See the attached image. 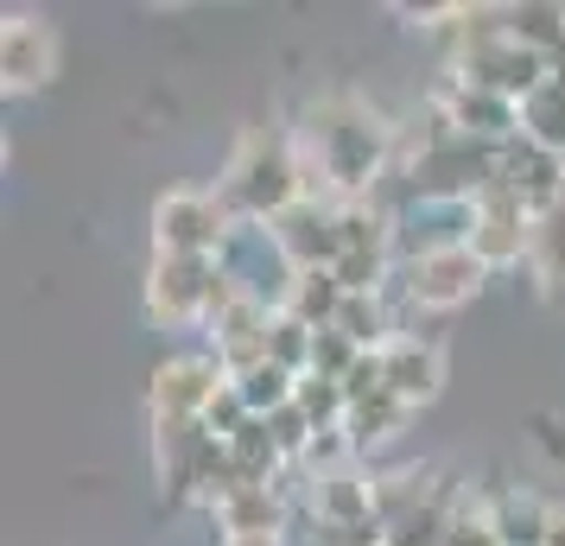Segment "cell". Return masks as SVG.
I'll return each mask as SVG.
<instances>
[{
    "mask_svg": "<svg viewBox=\"0 0 565 546\" xmlns=\"http://www.w3.org/2000/svg\"><path fill=\"white\" fill-rule=\"evenodd\" d=\"M57 71V32L45 20H7V39H0V77L7 89H45Z\"/></svg>",
    "mask_w": 565,
    "mask_h": 546,
    "instance_id": "6",
    "label": "cell"
},
{
    "mask_svg": "<svg viewBox=\"0 0 565 546\" xmlns=\"http://www.w3.org/2000/svg\"><path fill=\"white\" fill-rule=\"evenodd\" d=\"M230 388V368L216 356H172L153 375V414L159 419H204L210 400Z\"/></svg>",
    "mask_w": 565,
    "mask_h": 546,
    "instance_id": "5",
    "label": "cell"
},
{
    "mask_svg": "<svg viewBox=\"0 0 565 546\" xmlns=\"http://www.w3.org/2000/svg\"><path fill=\"white\" fill-rule=\"evenodd\" d=\"M534 274H540V292L553 306H565V204L534 223Z\"/></svg>",
    "mask_w": 565,
    "mask_h": 546,
    "instance_id": "11",
    "label": "cell"
},
{
    "mask_svg": "<svg viewBox=\"0 0 565 546\" xmlns=\"http://www.w3.org/2000/svg\"><path fill=\"white\" fill-rule=\"evenodd\" d=\"M382 382L387 394H401V400H433L438 382H445V363H438V350L433 343H419V338H394L382 350Z\"/></svg>",
    "mask_w": 565,
    "mask_h": 546,
    "instance_id": "7",
    "label": "cell"
},
{
    "mask_svg": "<svg viewBox=\"0 0 565 546\" xmlns=\"http://www.w3.org/2000/svg\"><path fill=\"white\" fill-rule=\"evenodd\" d=\"M553 515H559V508H546L540 495H521V490H502L489 502V527H495L502 546H546Z\"/></svg>",
    "mask_w": 565,
    "mask_h": 546,
    "instance_id": "8",
    "label": "cell"
},
{
    "mask_svg": "<svg viewBox=\"0 0 565 546\" xmlns=\"http://www.w3.org/2000/svg\"><path fill=\"white\" fill-rule=\"evenodd\" d=\"M216 515H223V527H230V540H242V534H280V502L267 495V483L230 490L223 502H216Z\"/></svg>",
    "mask_w": 565,
    "mask_h": 546,
    "instance_id": "10",
    "label": "cell"
},
{
    "mask_svg": "<svg viewBox=\"0 0 565 546\" xmlns=\"http://www.w3.org/2000/svg\"><path fill=\"white\" fill-rule=\"evenodd\" d=\"M230 546H280V534H242V540H230Z\"/></svg>",
    "mask_w": 565,
    "mask_h": 546,
    "instance_id": "14",
    "label": "cell"
},
{
    "mask_svg": "<svg viewBox=\"0 0 565 546\" xmlns=\"http://www.w3.org/2000/svg\"><path fill=\"white\" fill-rule=\"evenodd\" d=\"M311 147H318V172L324 179H337L343 191H362V184L375 179V165H382L387 128L375 108L337 96V103L311 108Z\"/></svg>",
    "mask_w": 565,
    "mask_h": 546,
    "instance_id": "1",
    "label": "cell"
},
{
    "mask_svg": "<svg viewBox=\"0 0 565 546\" xmlns=\"http://www.w3.org/2000/svg\"><path fill=\"white\" fill-rule=\"evenodd\" d=\"M343 280H337V267H311V274H292V292H286V312L299 318V324H324L331 331L337 324V312H343Z\"/></svg>",
    "mask_w": 565,
    "mask_h": 546,
    "instance_id": "9",
    "label": "cell"
},
{
    "mask_svg": "<svg viewBox=\"0 0 565 546\" xmlns=\"http://www.w3.org/2000/svg\"><path fill=\"white\" fill-rule=\"evenodd\" d=\"M337 331H343V338L356 343H375L387 331L382 324V299H375V292H350V299H343V312H337Z\"/></svg>",
    "mask_w": 565,
    "mask_h": 546,
    "instance_id": "13",
    "label": "cell"
},
{
    "mask_svg": "<svg viewBox=\"0 0 565 546\" xmlns=\"http://www.w3.org/2000/svg\"><path fill=\"white\" fill-rule=\"evenodd\" d=\"M401 419H407V400H401V394H387V388H375L369 400L350 407L343 426H350V439L362 445V439H387V432H401Z\"/></svg>",
    "mask_w": 565,
    "mask_h": 546,
    "instance_id": "12",
    "label": "cell"
},
{
    "mask_svg": "<svg viewBox=\"0 0 565 546\" xmlns=\"http://www.w3.org/2000/svg\"><path fill=\"white\" fill-rule=\"evenodd\" d=\"M477 287H483V260L470 255V242H451V248H419V255L407 260L413 306L451 312V306H463Z\"/></svg>",
    "mask_w": 565,
    "mask_h": 546,
    "instance_id": "4",
    "label": "cell"
},
{
    "mask_svg": "<svg viewBox=\"0 0 565 546\" xmlns=\"http://www.w3.org/2000/svg\"><path fill=\"white\" fill-rule=\"evenodd\" d=\"M546 546H565V515H553V534H546Z\"/></svg>",
    "mask_w": 565,
    "mask_h": 546,
    "instance_id": "15",
    "label": "cell"
},
{
    "mask_svg": "<svg viewBox=\"0 0 565 546\" xmlns=\"http://www.w3.org/2000/svg\"><path fill=\"white\" fill-rule=\"evenodd\" d=\"M153 235H159V255H184V260H216L223 242H230V204L210 197V191H166L153 204Z\"/></svg>",
    "mask_w": 565,
    "mask_h": 546,
    "instance_id": "3",
    "label": "cell"
},
{
    "mask_svg": "<svg viewBox=\"0 0 565 546\" xmlns=\"http://www.w3.org/2000/svg\"><path fill=\"white\" fill-rule=\"evenodd\" d=\"M299 165L286 159L280 140H267V133H248L242 147H235L230 172H223V204L242 210V216H286V210L299 204Z\"/></svg>",
    "mask_w": 565,
    "mask_h": 546,
    "instance_id": "2",
    "label": "cell"
}]
</instances>
